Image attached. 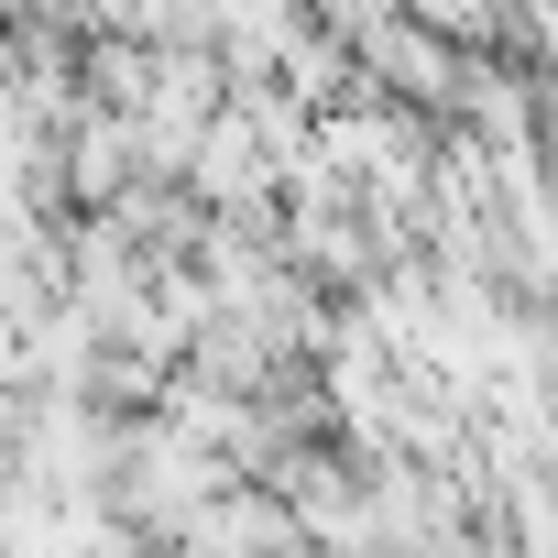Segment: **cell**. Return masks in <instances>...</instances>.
<instances>
[{"label": "cell", "instance_id": "obj_1", "mask_svg": "<svg viewBox=\"0 0 558 558\" xmlns=\"http://www.w3.org/2000/svg\"><path fill=\"white\" fill-rule=\"evenodd\" d=\"M351 66H373V88L384 99H427V110H449L460 99V45H438L427 23H405V12H384L362 45H351Z\"/></svg>", "mask_w": 558, "mask_h": 558}]
</instances>
